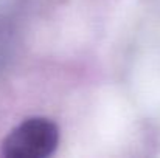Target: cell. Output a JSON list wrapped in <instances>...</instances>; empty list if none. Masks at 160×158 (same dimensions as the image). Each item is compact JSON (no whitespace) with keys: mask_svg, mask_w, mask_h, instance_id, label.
<instances>
[{"mask_svg":"<svg viewBox=\"0 0 160 158\" xmlns=\"http://www.w3.org/2000/svg\"><path fill=\"white\" fill-rule=\"evenodd\" d=\"M59 143V130L47 118H28L14 127L2 144V154L8 158H45Z\"/></svg>","mask_w":160,"mask_h":158,"instance_id":"obj_1","label":"cell"}]
</instances>
